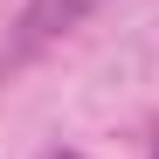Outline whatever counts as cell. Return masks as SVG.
I'll return each instance as SVG.
<instances>
[{"instance_id": "6da1fadb", "label": "cell", "mask_w": 159, "mask_h": 159, "mask_svg": "<svg viewBox=\"0 0 159 159\" xmlns=\"http://www.w3.org/2000/svg\"><path fill=\"white\" fill-rule=\"evenodd\" d=\"M104 7V0H28V14H21V48H42L69 28H83V21Z\"/></svg>"}, {"instance_id": "3957f363", "label": "cell", "mask_w": 159, "mask_h": 159, "mask_svg": "<svg viewBox=\"0 0 159 159\" xmlns=\"http://www.w3.org/2000/svg\"><path fill=\"white\" fill-rule=\"evenodd\" d=\"M152 159H159V152H152Z\"/></svg>"}, {"instance_id": "7a4b0ae2", "label": "cell", "mask_w": 159, "mask_h": 159, "mask_svg": "<svg viewBox=\"0 0 159 159\" xmlns=\"http://www.w3.org/2000/svg\"><path fill=\"white\" fill-rule=\"evenodd\" d=\"M42 159H83V152H76V145H48Z\"/></svg>"}]
</instances>
